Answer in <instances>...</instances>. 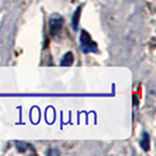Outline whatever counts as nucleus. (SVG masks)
Returning a JSON list of instances; mask_svg holds the SVG:
<instances>
[{
	"label": "nucleus",
	"instance_id": "f257e3e1",
	"mask_svg": "<svg viewBox=\"0 0 156 156\" xmlns=\"http://www.w3.org/2000/svg\"><path fill=\"white\" fill-rule=\"evenodd\" d=\"M80 47L82 49L83 53H98V46H96V42L93 41V39L90 38L89 33L85 30L81 31L80 34Z\"/></svg>",
	"mask_w": 156,
	"mask_h": 156
},
{
	"label": "nucleus",
	"instance_id": "f03ea898",
	"mask_svg": "<svg viewBox=\"0 0 156 156\" xmlns=\"http://www.w3.org/2000/svg\"><path fill=\"white\" fill-rule=\"evenodd\" d=\"M63 19L59 14H53L49 19V32L52 37H58L62 30Z\"/></svg>",
	"mask_w": 156,
	"mask_h": 156
},
{
	"label": "nucleus",
	"instance_id": "7ed1b4c3",
	"mask_svg": "<svg viewBox=\"0 0 156 156\" xmlns=\"http://www.w3.org/2000/svg\"><path fill=\"white\" fill-rule=\"evenodd\" d=\"M81 11H82V6H79L75 9V12L73 13V16H72V26H73V30H78L79 20H80V16H81Z\"/></svg>",
	"mask_w": 156,
	"mask_h": 156
},
{
	"label": "nucleus",
	"instance_id": "20e7f679",
	"mask_svg": "<svg viewBox=\"0 0 156 156\" xmlns=\"http://www.w3.org/2000/svg\"><path fill=\"white\" fill-rule=\"evenodd\" d=\"M140 146L142 147V149L144 151H148L149 148H150V137H149V134L148 133H144L142 134V137H141L140 141Z\"/></svg>",
	"mask_w": 156,
	"mask_h": 156
},
{
	"label": "nucleus",
	"instance_id": "39448f33",
	"mask_svg": "<svg viewBox=\"0 0 156 156\" xmlns=\"http://www.w3.org/2000/svg\"><path fill=\"white\" fill-rule=\"evenodd\" d=\"M73 61H74V55H73V53L72 52H67L66 54L63 55L62 59H61V66H65V67L72 66Z\"/></svg>",
	"mask_w": 156,
	"mask_h": 156
},
{
	"label": "nucleus",
	"instance_id": "423d86ee",
	"mask_svg": "<svg viewBox=\"0 0 156 156\" xmlns=\"http://www.w3.org/2000/svg\"><path fill=\"white\" fill-rule=\"evenodd\" d=\"M59 155V151L58 150H53V149H51V150H48L47 151V155Z\"/></svg>",
	"mask_w": 156,
	"mask_h": 156
}]
</instances>
